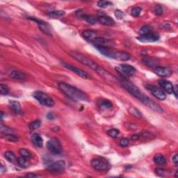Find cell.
I'll return each mask as SVG.
<instances>
[{
    "label": "cell",
    "mask_w": 178,
    "mask_h": 178,
    "mask_svg": "<svg viewBox=\"0 0 178 178\" xmlns=\"http://www.w3.org/2000/svg\"><path fill=\"white\" fill-rule=\"evenodd\" d=\"M155 173L159 177H166L170 174V172L164 168H157L155 170Z\"/></svg>",
    "instance_id": "30"
},
{
    "label": "cell",
    "mask_w": 178,
    "mask_h": 178,
    "mask_svg": "<svg viewBox=\"0 0 178 178\" xmlns=\"http://www.w3.org/2000/svg\"><path fill=\"white\" fill-rule=\"evenodd\" d=\"M139 33L141 35H145V34H150V33H152V28L148 25L143 26V27H141V29H140Z\"/></svg>",
    "instance_id": "33"
},
{
    "label": "cell",
    "mask_w": 178,
    "mask_h": 178,
    "mask_svg": "<svg viewBox=\"0 0 178 178\" xmlns=\"http://www.w3.org/2000/svg\"><path fill=\"white\" fill-rule=\"evenodd\" d=\"M153 160L155 164L161 166L164 165V164L166 163V160L165 157H164V155H161V154H157V155H155L153 158Z\"/></svg>",
    "instance_id": "22"
},
{
    "label": "cell",
    "mask_w": 178,
    "mask_h": 178,
    "mask_svg": "<svg viewBox=\"0 0 178 178\" xmlns=\"http://www.w3.org/2000/svg\"><path fill=\"white\" fill-rule=\"evenodd\" d=\"M29 18L30 19V20H33V21L36 22V23L38 24V25L39 28L41 29V30L43 32H44L45 34L49 36L52 35V31L51 26H50L47 22L43 21V20H38V19L32 18V17H29Z\"/></svg>",
    "instance_id": "13"
},
{
    "label": "cell",
    "mask_w": 178,
    "mask_h": 178,
    "mask_svg": "<svg viewBox=\"0 0 178 178\" xmlns=\"http://www.w3.org/2000/svg\"><path fill=\"white\" fill-rule=\"evenodd\" d=\"M112 107H113V104L109 100H102L100 103V107L104 109H109L111 108Z\"/></svg>",
    "instance_id": "31"
},
{
    "label": "cell",
    "mask_w": 178,
    "mask_h": 178,
    "mask_svg": "<svg viewBox=\"0 0 178 178\" xmlns=\"http://www.w3.org/2000/svg\"><path fill=\"white\" fill-rule=\"evenodd\" d=\"M54 114L53 113H49L47 115V118L49 119V120H53L54 118Z\"/></svg>",
    "instance_id": "45"
},
{
    "label": "cell",
    "mask_w": 178,
    "mask_h": 178,
    "mask_svg": "<svg viewBox=\"0 0 178 178\" xmlns=\"http://www.w3.org/2000/svg\"><path fill=\"white\" fill-rule=\"evenodd\" d=\"M119 133H120V131L117 129H111L107 131V134H108L110 137L114 138V139L118 136Z\"/></svg>",
    "instance_id": "35"
},
{
    "label": "cell",
    "mask_w": 178,
    "mask_h": 178,
    "mask_svg": "<svg viewBox=\"0 0 178 178\" xmlns=\"http://www.w3.org/2000/svg\"><path fill=\"white\" fill-rule=\"evenodd\" d=\"M146 88L150 90L152 94L158 100H164L166 98V95L165 92L160 88L153 85H146Z\"/></svg>",
    "instance_id": "12"
},
{
    "label": "cell",
    "mask_w": 178,
    "mask_h": 178,
    "mask_svg": "<svg viewBox=\"0 0 178 178\" xmlns=\"http://www.w3.org/2000/svg\"><path fill=\"white\" fill-rule=\"evenodd\" d=\"M91 164L93 168L98 171L108 170L111 168V166L108 161L102 158V157L94 159L91 161Z\"/></svg>",
    "instance_id": "6"
},
{
    "label": "cell",
    "mask_w": 178,
    "mask_h": 178,
    "mask_svg": "<svg viewBox=\"0 0 178 178\" xmlns=\"http://www.w3.org/2000/svg\"><path fill=\"white\" fill-rule=\"evenodd\" d=\"M119 81H120L122 87H123L127 92L130 93L134 98H137L141 102L144 104L146 106L149 107V108L153 109V111H155L158 112V113H162V112H163V109H162L159 105L157 104L155 102H153V100H150L148 96H146L145 94H143V93L140 91L137 86L134 85L132 82H131L128 79L122 77L119 79Z\"/></svg>",
    "instance_id": "1"
},
{
    "label": "cell",
    "mask_w": 178,
    "mask_h": 178,
    "mask_svg": "<svg viewBox=\"0 0 178 178\" xmlns=\"http://www.w3.org/2000/svg\"><path fill=\"white\" fill-rule=\"evenodd\" d=\"M138 41H139L141 43H154L159 41V36L157 34H153V33H150V34H145V35H141L139 37H137Z\"/></svg>",
    "instance_id": "15"
},
{
    "label": "cell",
    "mask_w": 178,
    "mask_h": 178,
    "mask_svg": "<svg viewBox=\"0 0 178 178\" xmlns=\"http://www.w3.org/2000/svg\"><path fill=\"white\" fill-rule=\"evenodd\" d=\"M173 93H174L175 96L177 98V85L173 86Z\"/></svg>",
    "instance_id": "44"
},
{
    "label": "cell",
    "mask_w": 178,
    "mask_h": 178,
    "mask_svg": "<svg viewBox=\"0 0 178 178\" xmlns=\"http://www.w3.org/2000/svg\"><path fill=\"white\" fill-rule=\"evenodd\" d=\"M155 14H156L157 15H159V16L162 15L164 13L163 8H162L161 6H157L155 8Z\"/></svg>",
    "instance_id": "40"
},
{
    "label": "cell",
    "mask_w": 178,
    "mask_h": 178,
    "mask_svg": "<svg viewBox=\"0 0 178 178\" xmlns=\"http://www.w3.org/2000/svg\"><path fill=\"white\" fill-rule=\"evenodd\" d=\"M4 157L8 160V162L11 163H13L15 160H16V157H15V154L11 151H7L4 154Z\"/></svg>",
    "instance_id": "28"
},
{
    "label": "cell",
    "mask_w": 178,
    "mask_h": 178,
    "mask_svg": "<svg viewBox=\"0 0 178 178\" xmlns=\"http://www.w3.org/2000/svg\"><path fill=\"white\" fill-rule=\"evenodd\" d=\"M8 106L15 113H20L21 111V107L20 104L18 101H14V100H10L8 102Z\"/></svg>",
    "instance_id": "21"
},
{
    "label": "cell",
    "mask_w": 178,
    "mask_h": 178,
    "mask_svg": "<svg viewBox=\"0 0 178 178\" xmlns=\"http://www.w3.org/2000/svg\"><path fill=\"white\" fill-rule=\"evenodd\" d=\"M115 16L118 19H119V20H121V19L125 17V13L122 11H120V10H116V11H115Z\"/></svg>",
    "instance_id": "41"
},
{
    "label": "cell",
    "mask_w": 178,
    "mask_h": 178,
    "mask_svg": "<svg viewBox=\"0 0 178 178\" xmlns=\"http://www.w3.org/2000/svg\"><path fill=\"white\" fill-rule=\"evenodd\" d=\"M46 145L48 150L54 155H60L62 153L61 142L57 138H52L49 140Z\"/></svg>",
    "instance_id": "8"
},
{
    "label": "cell",
    "mask_w": 178,
    "mask_h": 178,
    "mask_svg": "<svg viewBox=\"0 0 178 178\" xmlns=\"http://www.w3.org/2000/svg\"><path fill=\"white\" fill-rule=\"evenodd\" d=\"M141 11H142V8L141 7H134L132 9L131 15H132L133 17H139L140 14H141Z\"/></svg>",
    "instance_id": "39"
},
{
    "label": "cell",
    "mask_w": 178,
    "mask_h": 178,
    "mask_svg": "<svg viewBox=\"0 0 178 178\" xmlns=\"http://www.w3.org/2000/svg\"><path fill=\"white\" fill-rule=\"evenodd\" d=\"M0 132L1 134H11L15 132V131L11 127H8L7 126H5L2 123L1 124V127H0Z\"/></svg>",
    "instance_id": "24"
},
{
    "label": "cell",
    "mask_w": 178,
    "mask_h": 178,
    "mask_svg": "<svg viewBox=\"0 0 178 178\" xmlns=\"http://www.w3.org/2000/svg\"><path fill=\"white\" fill-rule=\"evenodd\" d=\"M27 159L25 158V157L20 156V157H18V159H17V162H18V164L21 167L26 168L28 165V163H27Z\"/></svg>",
    "instance_id": "34"
},
{
    "label": "cell",
    "mask_w": 178,
    "mask_h": 178,
    "mask_svg": "<svg viewBox=\"0 0 178 178\" xmlns=\"http://www.w3.org/2000/svg\"><path fill=\"white\" fill-rule=\"evenodd\" d=\"M96 47L102 54L109 58L120 60V61H128L131 58L129 54L125 52L117 51V50L113 49L112 48L104 47Z\"/></svg>",
    "instance_id": "4"
},
{
    "label": "cell",
    "mask_w": 178,
    "mask_h": 178,
    "mask_svg": "<svg viewBox=\"0 0 178 178\" xmlns=\"http://www.w3.org/2000/svg\"><path fill=\"white\" fill-rule=\"evenodd\" d=\"M112 5H113V4H112L111 1H99L98 2V6L102 8H107L109 7V6H112Z\"/></svg>",
    "instance_id": "36"
},
{
    "label": "cell",
    "mask_w": 178,
    "mask_h": 178,
    "mask_svg": "<svg viewBox=\"0 0 178 178\" xmlns=\"http://www.w3.org/2000/svg\"><path fill=\"white\" fill-rule=\"evenodd\" d=\"M65 169V162L63 160H58L54 162L47 168V170L53 174L62 173Z\"/></svg>",
    "instance_id": "10"
},
{
    "label": "cell",
    "mask_w": 178,
    "mask_h": 178,
    "mask_svg": "<svg viewBox=\"0 0 178 178\" xmlns=\"http://www.w3.org/2000/svg\"><path fill=\"white\" fill-rule=\"evenodd\" d=\"M82 36L84 38H85L86 41L89 42L93 43V41L98 37V34L96 32L92 30H84L82 32Z\"/></svg>",
    "instance_id": "19"
},
{
    "label": "cell",
    "mask_w": 178,
    "mask_h": 178,
    "mask_svg": "<svg viewBox=\"0 0 178 178\" xmlns=\"http://www.w3.org/2000/svg\"><path fill=\"white\" fill-rule=\"evenodd\" d=\"M8 75L11 79L15 80H25L27 79L25 74L19 70H11V72H8Z\"/></svg>",
    "instance_id": "18"
},
{
    "label": "cell",
    "mask_w": 178,
    "mask_h": 178,
    "mask_svg": "<svg viewBox=\"0 0 178 178\" xmlns=\"http://www.w3.org/2000/svg\"><path fill=\"white\" fill-rule=\"evenodd\" d=\"M172 160H173V162H174V164H177V163H178L177 155H174V156H173V157Z\"/></svg>",
    "instance_id": "47"
},
{
    "label": "cell",
    "mask_w": 178,
    "mask_h": 178,
    "mask_svg": "<svg viewBox=\"0 0 178 178\" xmlns=\"http://www.w3.org/2000/svg\"><path fill=\"white\" fill-rule=\"evenodd\" d=\"M97 20L98 22L105 26H113L115 24L113 18L107 15H100L97 18Z\"/></svg>",
    "instance_id": "16"
},
{
    "label": "cell",
    "mask_w": 178,
    "mask_h": 178,
    "mask_svg": "<svg viewBox=\"0 0 178 178\" xmlns=\"http://www.w3.org/2000/svg\"><path fill=\"white\" fill-rule=\"evenodd\" d=\"M153 71L157 75L159 76L162 77H170L173 75V70L170 68L164 66H155L153 68Z\"/></svg>",
    "instance_id": "14"
},
{
    "label": "cell",
    "mask_w": 178,
    "mask_h": 178,
    "mask_svg": "<svg viewBox=\"0 0 178 178\" xmlns=\"http://www.w3.org/2000/svg\"><path fill=\"white\" fill-rule=\"evenodd\" d=\"M33 97L37 100L41 104L45 107H52L54 106L55 102L52 98L48 96L46 93L42 91H36L33 93Z\"/></svg>",
    "instance_id": "5"
},
{
    "label": "cell",
    "mask_w": 178,
    "mask_h": 178,
    "mask_svg": "<svg viewBox=\"0 0 178 178\" xmlns=\"http://www.w3.org/2000/svg\"><path fill=\"white\" fill-rule=\"evenodd\" d=\"M159 84L163 89L164 91L167 93H173V85L170 82L166 80V79H160L159 81Z\"/></svg>",
    "instance_id": "17"
},
{
    "label": "cell",
    "mask_w": 178,
    "mask_h": 178,
    "mask_svg": "<svg viewBox=\"0 0 178 178\" xmlns=\"http://www.w3.org/2000/svg\"><path fill=\"white\" fill-rule=\"evenodd\" d=\"M4 138L6 141H10V142H16L18 141V137L17 136L14 135L13 134H5Z\"/></svg>",
    "instance_id": "32"
},
{
    "label": "cell",
    "mask_w": 178,
    "mask_h": 178,
    "mask_svg": "<svg viewBox=\"0 0 178 178\" xmlns=\"http://www.w3.org/2000/svg\"><path fill=\"white\" fill-rule=\"evenodd\" d=\"M144 63L148 66L152 67V68H155V66H157V62L156 60L154 59L153 58H144L143 60Z\"/></svg>",
    "instance_id": "29"
},
{
    "label": "cell",
    "mask_w": 178,
    "mask_h": 178,
    "mask_svg": "<svg viewBox=\"0 0 178 178\" xmlns=\"http://www.w3.org/2000/svg\"><path fill=\"white\" fill-rule=\"evenodd\" d=\"M129 139H126V138H123V139L120 140L119 144H120V146L122 147H127L129 145Z\"/></svg>",
    "instance_id": "42"
},
{
    "label": "cell",
    "mask_w": 178,
    "mask_h": 178,
    "mask_svg": "<svg viewBox=\"0 0 178 178\" xmlns=\"http://www.w3.org/2000/svg\"><path fill=\"white\" fill-rule=\"evenodd\" d=\"M0 91H1V95L5 96V95H7L9 92V88L6 84H1V85H0Z\"/></svg>",
    "instance_id": "37"
},
{
    "label": "cell",
    "mask_w": 178,
    "mask_h": 178,
    "mask_svg": "<svg viewBox=\"0 0 178 178\" xmlns=\"http://www.w3.org/2000/svg\"><path fill=\"white\" fill-rule=\"evenodd\" d=\"M82 18L85 21H86L88 23L90 24V25H95V24L98 22L97 18H95V17L93 16V15H84Z\"/></svg>",
    "instance_id": "27"
},
{
    "label": "cell",
    "mask_w": 178,
    "mask_h": 178,
    "mask_svg": "<svg viewBox=\"0 0 178 178\" xmlns=\"http://www.w3.org/2000/svg\"><path fill=\"white\" fill-rule=\"evenodd\" d=\"M32 141L34 145L37 148H43V140L41 136L38 134H34L32 136Z\"/></svg>",
    "instance_id": "20"
},
{
    "label": "cell",
    "mask_w": 178,
    "mask_h": 178,
    "mask_svg": "<svg viewBox=\"0 0 178 178\" xmlns=\"http://www.w3.org/2000/svg\"><path fill=\"white\" fill-rule=\"evenodd\" d=\"M26 177L33 178V177H41V175H37V174H35V173H29V174H27V175H26Z\"/></svg>",
    "instance_id": "43"
},
{
    "label": "cell",
    "mask_w": 178,
    "mask_h": 178,
    "mask_svg": "<svg viewBox=\"0 0 178 178\" xmlns=\"http://www.w3.org/2000/svg\"><path fill=\"white\" fill-rule=\"evenodd\" d=\"M141 136H142V135H141V134H135V135H134V136H132V140H138V139H141Z\"/></svg>",
    "instance_id": "46"
},
{
    "label": "cell",
    "mask_w": 178,
    "mask_h": 178,
    "mask_svg": "<svg viewBox=\"0 0 178 178\" xmlns=\"http://www.w3.org/2000/svg\"><path fill=\"white\" fill-rule=\"evenodd\" d=\"M62 65L64 68L68 69V70H71L75 73L76 75H77L79 77H81L83 79H92V76L90 75L89 73H88L87 72L84 71V70L82 69H80L77 67L75 66V65H72L71 64H69V63H65V62H62Z\"/></svg>",
    "instance_id": "9"
},
{
    "label": "cell",
    "mask_w": 178,
    "mask_h": 178,
    "mask_svg": "<svg viewBox=\"0 0 178 178\" xmlns=\"http://www.w3.org/2000/svg\"><path fill=\"white\" fill-rule=\"evenodd\" d=\"M58 86L67 97L74 101L78 102H89V98L82 90L77 89L75 86L70 85L64 82H60L58 84Z\"/></svg>",
    "instance_id": "3"
},
{
    "label": "cell",
    "mask_w": 178,
    "mask_h": 178,
    "mask_svg": "<svg viewBox=\"0 0 178 178\" xmlns=\"http://www.w3.org/2000/svg\"><path fill=\"white\" fill-rule=\"evenodd\" d=\"M19 153H20V156L25 157L27 159H29L32 157V154L31 153V152L29 150L25 149V148H21L19 150Z\"/></svg>",
    "instance_id": "26"
},
{
    "label": "cell",
    "mask_w": 178,
    "mask_h": 178,
    "mask_svg": "<svg viewBox=\"0 0 178 178\" xmlns=\"http://www.w3.org/2000/svg\"><path fill=\"white\" fill-rule=\"evenodd\" d=\"M41 126V120H36L34 121L30 122L29 125V129L30 132L36 130L38 128H39Z\"/></svg>",
    "instance_id": "25"
},
{
    "label": "cell",
    "mask_w": 178,
    "mask_h": 178,
    "mask_svg": "<svg viewBox=\"0 0 178 178\" xmlns=\"http://www.w3.org/2000/svg\"><path fill=\"white\" fill-rule=\"evenodd\" d=\"M64 15H65V12L63 11H54L47 13V15L52 18H61V17L63 16Z\"/></svg>",
    "instance_id": "23"
},
{
    "label": "cell",
    "mask_w": 178,
    "mask_h": 178,
    "mask_svg": "<svg viewBox=\"0 0 178 178\" xmlns=\"http://www.w3.org/2000/svg\"><path fill=\"white\" fill-rule=\"evenodd\" d=\"M93 44L96 47H104L112 48L115 46V43L111 39L97 37L93 41Z\"/></svg>",
    "instance_id": "11"
},
{
    "label": "cell",
    "mask_w": 178,
    "mask_h": 178,
    "mask_svg": "<svg viewBox=\"0 0 178 178\" xmlns=\"http://www.w3.org/2000/svg\"><path fill=\"white\" fill-rule=\"evenodd\" d=\"M115 69L118 72H119L122 75V77H125V78L133 76L136 71V68L134 66L128 64L119 65L115 67Z\"/></svg>",
    "instance_id": "7"
},
{
    "label": "cell",
    "mask_w": 178,
    "mask_h": 178,
    "mask_svg": "<svg viewBox=\"0 0 178 178\" xmlns=\"http://www.w3.org/2000/svg\"><path fill=\"white\" fill-rule=\"evenodd\" d=\"M129 112H130V113L132 114L134 116H135L136 118H141L143 116L142 113H141V111L136 108L129 109Z\"/></svg>",
    "instance_id": "38"
},
{
    "label": "cell",
    "mask_w": 178,
    "mask_h": 178,
    "mask_svg": "<svg viewBox=\"0 0 178 178\" xmlns=\"http://www.w3.org/2000/svg\"><path fill=\"white\" fill-rule=\"evenodd\" d=\"M70 55L71 56L72 58H74L75 59L78 61L79 63H82V64L88 66L89 68L92 69L93 70L96 71L97 73L99 74L100 76L104 77V79H109L111 81H113L115 79V77L113 75H112L111 74L109 73V72L107 71L106 70L102 68L101 66H100L98 63H96L94 61H93L92 59L89 58V57L86 56L85 55L82 54L77 52L76 51H72L70 52Z\"/></svg>",
    "instance_id": "2"
}]
</instances>
